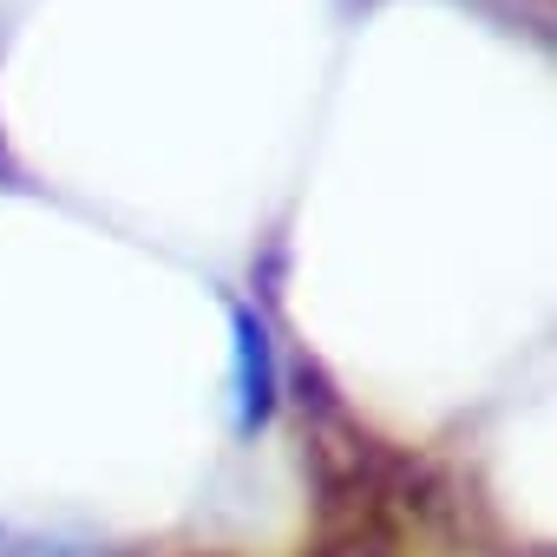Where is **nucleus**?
Wrapping results in <instances>:
<instances>
[{"instance_id": "obj_1", "label": "nucleus", "mask_w": 557, "mask_h": 557, "mask_svg": "<svg viewBox=\"0 0 557 557\" xmlns=\"http://www.w3.org/2000/svg\"><path fill=\"white\" fill-rule=\"evenodd\" d=\"M283 374H275V348H269V322L236 309L230 315V400H236V433L269 426Z\"/></svg>"}, {"instance_id": "obj_2", "label": "nucleus", "mask_w": 557, "mask_h": 557, "mask_svg": "<svg viewBox=\"0 0 557 557\" xmlns=\"http://www.w3.org/2000/svg\"><path fill=\"white\" fill-rule=\"evenodd\" d=\"M0 557H106L86 537H60V531H21V524H0Z\"/></svg>"}]
</instances>
